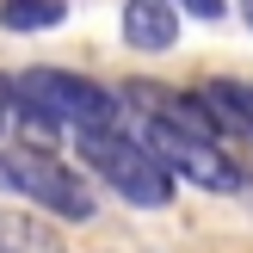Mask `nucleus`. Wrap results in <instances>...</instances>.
<instances>
[{
  "instance_id": "3",
  "label": "nucleus",
  "mask_w": 253,
  "mask_h": 253,
  "mask_svg": "<svg viewBox=\"0 0 253 253\" xmlns=\"http://www.w3.org/2000/svg\"><path fill=\"white\" fill-rule=\"evenodd\" d=\"M0 185H6L12 198H25V204L62 216V222H86V216H93V192H86V179L74 167H62V161L49 155V148H37V142L0 148Z\"/></svg>"
},
{
  "instance_id": "7",
  "label": "nucleus",
  "mask_w": 253,
  "mask_h": 253,
  "mask_svg": "<svg viewBox=\"0 0 253 253\" xmlns=\"http://www.w3.org/2000/svg\"><path fill=\"white\" fill-rule=\"evenodd\" d=\"M68 19V0H0V25L6 31H49Z\"/></svg>"
},
{
  "instance_id": "6",
  "label": "nucleus",
  "mask_w": 253,
  "mask_h": 253,
  "mask_svg": "<svg viewBox=\"0 0 253 253\" xmlns=\"http://www.w3.org/2000/svg\"><path fill=\"white\" fill-rule=\"evenodd\" d=\"M198 99L210 105V118L235 136H253V81H204Z\"/></svg>"
},
{
  "instance_id": "1",
  "label": "nucleus",
  "mask_w": 253,
  "mask_h": 253,
  "mask_svg": "<svg viewBox=\"0 0 253 253\" xmlns=\"http://www.w3.org/2000/svg\"><path fill=\"white\" fill-rule=\"evenodd\" d=\"M12 93H19L37 118H49L56 130H74V142L93 136V130H124V124H130L124 93H111V86L86 81V74H74V68H25L19 81H12Z\"/></svg>"
},
{
  "instance_id": "4",
  "label": "nucleus",
  "mask_w": 253,
  "mask_h": 253,
  "mask_svg": "<svg viewBox=\"0 0 253 253\" xmlns=\"http://www.w3.org/2000/svg\"><path fill=\"white\" fill-rule=\"evenodd\" d=\"M130 136L173 173V179H192L204 192H241V167L229 161V148L210 142V136H192L179 124H161V118H136L130 111Z\"/></svg>"
},
{
  "instance_id": "2",
  "label": "nucleus",
  "mask_w": 253,
  "mask_h": 253,
  "mask_svg": "<svg viewBox=\"0 0 253 253\" xmlns=\"http://www.w3.org/2000/svg\"><path fill=\"white\" fill-rule=\"evenodd\" d=\"M74 148H81V161L99 173V185H111L124 204H136V210H167L173 204V173L130 136V124H124V130H93Z\"/></svg>"
},
{
  "instance_id": "8",
  "label": "nucleus",
  "mask_w": 253,
  "mask_h": 253,
  "mask_svg": "<svg viewBox=\"0 0 253 253\" xmlns=\"http://www.w3.org/2000/svg\"><path fill=\"white\" fill-rule=\"evenodd\" d=\"M0 253H62V241L43 229V222H0Z\"/></svg>"
},
{
  "instance_id": "10",
  "label": "nucleus",
  "mask_w": 253,
  "mask_h": 253,
  "mask_svg": "<svg viewBox=\"0 0 253 253\" xmlns=\"http://www.w3.org/2000/svg\"><path fill=\"white\" fill-rule=\"evenodd\" d=\"M241 19H247V25H253V0H241Z\"/></svg>"
},
{
  "instance_id": "9",
  "label": "nucleus",
  "mask_w": 253,
  "mask_h": 253,
  "mask_svg": "<svg viewBox=\"0 0 253 253\" xmlns=\"http://www.w3.org/2000/svg\"><path fill=\"white\" fill-rule=\"evenodd\" d=\"M173 6H179V12H192V19H210V25H216L222 12H229V0H173Z\"/></svg>"
},
{
  "instance_id": "5",
  "label": "nucleus",
  "mask_w": 253,
  "mask_h": 253,
  "mask_svg": "<svg viewBox=\"0 0 253 253\" xmlns=\"http://www.w3.org/2000/svg\"><path fill=\"white\" fill-rule=\"evenodd\" d=\"M118 31H124V43H130V49L161 56V49L179 43V6H173V0H124Z\"/></svg>"
},
{
  "instance_id": "11",
  "label": "nucleus",
  "mask_w": 253,
  "mask_h": 253,
  "mask_svg": "<svg viewBox=\"0 0 253 253\" xmlns=\"http://www.w3.org/2000/svg\"><path fill=\"white\" fill-rule=\"evenodd\" d=\"M0 99H6V93H0Z\"/></svg>"
}]
</instances>
